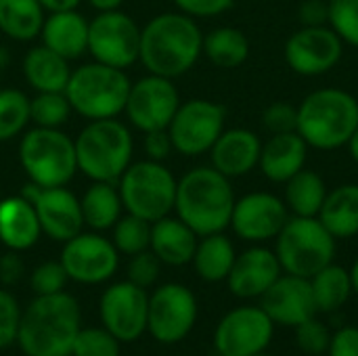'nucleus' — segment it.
Segmentation results:
<instances>
[{
  "label": "nucleus",
  "instance_id": "6e6552de",
  "mask_svg": "<svg viewBox=\"0 0 358 356\" xmlns=\"http://www.w3.org/2000/svg\"><path fill=\"white\" fill-rule=\"evenodd\" d=\"M19 162L29 183L65 187L78 172L76 143L59 128H31L21 136Z\"/></svg>",
  "mask_w": 358,
  "mask_h": 356
},
{
  "label": "nucleus",
  "instance_id": "6ab92c4d",
  "mask_svg": "<svg viewBox=\"0 0 358 356\" xmlns=\"http://www.w3.org/2000/svg\"><path fill=\"white\" fill-rule=\"evenodd\" d=\"M289 216L281 197L266 191H254L235 199L231 229L248 243H264L281 233Z\"/></svg>",
  "mask_w": 358,
  "mask_h": 356
},
{
  "label": "nucleus",
  "instance_id": "f8f14e48",
  "mask_svg": "<svg viewBox=\"0 0 358 356\" xmlns=\"http://www.w3.org/2000/svg\"><path fill=\"white\" fill-rule=\"evenodd\" d=\"M197 323V298L180 283H164L149 296L147 332L162 344L185 340Z\"/></svg>",
  "mask_w": 358,
  "mask_h": 356
},
{
  "label": "nucleus",
  "instance_id": "4468645a",
  "mask_svg": "<svg viewBox=\"0 0 358 356\" xmlns=\"http://www.w3.org/2000/svg\"><path fill=\"white\" fill-rule=\"evenodd\" d=\"M180 105V94L170 78L149 73L130 86L124 113L128 122L145 132L166 130Z\"/></svg>",
  "mask_w": 358,
  "mask_h": 356
},
{
  "label": "nucleus",
  "instance_id": "9d476101",
  "mask_svg": "<svg viewBox=\"0 0 358 356\" xmlns=\"http://www.w3.org/2000/svg\"><path fill=\"white\" fill-rule=\"evenodd\" d=\"M227 109L208 99H191L178 105L168 134L176 153L185 157H197L210 153L212 145L224 130Z\"/></svg>",
  "mask_w": 358,
  "mask_h": 356
},
{
  "label": "nucleus",
  "instance_id": "39448f33",
  "mask_svg": "<svg viewBox=\"0 0 358 356\" xmlns=\"http://www.w3.org/2000/svg\"><path fill=\"white\" fill-rule=\"evenodd\" d=\"M73 143L78 170L92 183H117L132 164V134L115 118L90 120Z\"/></svg>",
  "mask_w": 358,
  "mask_h": 356
},
{
  "label": "nucleus",
  "instance_id": "2eb2a0df",
  "mask_svg": "<svg viewBox=\"0 0 358 356\" xmlns=\"http://www.w3.org/2000/svg\"><path fill=\"white\" fill-rule=\"evenodd\" d=\"M59 260L71 281L96 285L109 281L115 275L120 252L111 239L99 233H78L65 241Z\"/></svg>",
  "mask_w": 358,
  "mask_h": 356
},
{
  "label": "nucleus",
  "instance_id": "b1692460",
  "mask_svg": "<svg viewBox=\"0 0 358 356\" xmlns=\"http://www.w3.org/2000/svg\"><path fill=\"white\" fill-rule=\"evenodd\" d=\"M40 38L44 46L67 61H73L88 52V19L78 13V8L48 13L42 23Z\"/></svg>",
  "mask_w": 358,
  "mask_h": 356
},
{
  "label": "nucleus",
  "instance_id": "6e6d98bb",
  "mask_svg": "<svg viewBox=\"0 0 358 356\" xmlns=\"http://www.w3.org/2000/svg\"><path fill=\"white\" fill-rule=\"evenodd\" d=\"M254 356H273V355H268V353L264 350V353H260V355H254Z\"/></svg>",
  "mask_w": 358,
  "mask_h": 356
},
{
  "label": "nucleus",
  "instance_id": "2f4dec72",
  "mask_svg": "<svg viewBox=\"0 0 358 356\" xmlns=\"http://www.w3.org/2000/svg\"><path fill=\"white\" fill-rule=\"evenodd\" d=\"M44 6L38 0H0V31L17 42H31L40 36Z\"/></svg>",
  "mask_w": 358,
  "mask_h": 356
},
{
  "label": "nucleus",
  "instance_id": "412c9836",
  "mask_svg": "<svg viewBox=\"0 0 358 356\" xmlns=\"http://www.w3.org/2000/svg\"><path fill=\"white\" fill-rule=\"evenodd\" d=\"M283 275L275 250L254 245L237 254L235 264L227 277L229 290L239 300L262 298L266 290Z\"/></svg>",
  "mask_w": 358,
  "mask_h": 356
},
{
  "label": "nucleus",
  "instance_id": "aec40b11",
  "mask_svg": "<svg viewBox=\"0 0 358 356\" xmlns=\"http://www.w3.org/2000/svg\"><path fill=\"white\" fill-rule=\"evenodd\" d=\"M262 311L273 319L275 325L296 327L313 319L319 311L315 304L310 279L296 275H281L260 298Z\"/></svg>",
  "mask_w": 358,
  "mask_h": 356
},
{
  "label": "nucleus",
  "instance_id": "f3484780",
  "mask_svg": "<svg viewBox=\"0 0 358 356\" xmlns=\"http://www.w3.org/2000/svg\"><path fill=\"white\" fill-rule=\"evenodd\" d=\"M34 204L42 233L55 241H69L84 229L80 199L67 187H38L27 183L19 193Z\"/></svg>",
  "mask_w": 358,
  "mask_h": 356
},
{
  "label": "nucleus",
  "instance_id": "c756f323",
  "mask_svg": "<svg viewBox=\"0 0 358 356\" xmlns=\"http://www.w3.org/2000/svg\"><path fill=\"white\" fill-rule=\"evenodd\" d=\"M84 225L92 231H107L122 218V197L113 183H92L80 199Z\"/></svg>",
  "mask_w": 358,
  "mask_h": 356
},
{
  "label": "nucleus",
  "instance_id": "a19ab883",
  "mask_svg": "<svg viewBox=\"0 0 358 356\" xmlns=\"http://www.w3.org/2000/svg\"><path fill=\"white\" fill-rule=\"evenodd\" d=\"M67 273L61 264V260H46L38 264L29 277V287L34 290L36 296H50L63 292L67 283Z\"/></svg>",
  "mask_w": 358,
  "mask_h": 356
},
{
  "label": "nucleus",
  "instance_id": "09e8293b",
  "mask_svg": "<svg viewBox=\"0 0 358 356\" xmlns=\"http://www.w3.org/2000/svg\"><path fill=\"white\" fill-rule=\"evenodd\" d=\"M298 17L304 27L327 25V17H329L327 0H304L298 8Z\"/></svg>",
  "mask_w": 358,
  "mask_h": 356
},
{
  "label": "nucleus",
  "instance_id": "c85d7f7f",
  "mask_svg": "<svg viewBox=\"0 0 358 356\" xmlns=\"http://www.w3.org/2000/svg\"><path fill=\"white\" fill-rule=\"evenodd\" d=\"M237 252L233 241L224 233L206 235L197 241L195 254H193V269L206 283H220L227 281L233 264H235Z\"/></svg>",
  "mask_w": 358,
  "mask_h": 356
},
{
  "label": "nucleus",
  "instance_id": "49530a36",
  "mask_svg": "<svg viewBox=\"0 0 358 356\" xmlns=\"http://www.w3.org/2000/svg\"><path fill=\"white\" fill-rule=\"evenodd\" d=\"M329 356H358V327L346 325L331 334L327 348Z\"/></svg>",
  "mask_w": 358,
  "mask_h": 356
},
{
  "label": "nucleus",
  "instance_id": "bb28decb",
  "mask_svg": "<svg viewBox=\"0 0 358 356\" xmlns=\"http://www.w3.org/2000/svg\"><path fill=\"white\" fill-rule=\"evenodd\" d=\"M23 76L36 92H65L71 67L67 59L40 44L25 52Z\"/></svg>",
  "mask_w": 358,
  "mask_h": 356
},
{
  "label": "nucleus",
  "instance_id": "a211bd4d",
  "mask_svg": "<svg viewBox=\"0 0 358 356\" xmlns=\"http://www.w3.org/2000/svg\"><path fill=\"white\" fill-rule=\"evenodd\" d=\"M99 311L107 332L120 342H134L147 332L149 294L130 281H120L105 290Z\"/></svg>",
  "mask_w": 358,
  "mask_h": 356
},
{
  "label": "nucleus",
  "instance_id": "603ef678",
  "mask_svg": "<svg viewBox=\"0 0 358 356\" xmlns=\"http://www.w3.org/2000/svg\"><path fill=\"white\" fill-rule=\"evenodd\" d=\"M88 4L99 13H105V10H117L124 4V0H88Z\"/></svg>",
  "mask_w": 358,
  "mask_h": 356
},
{
  "label": "nucleus",
  "instance_id": "8fccbe9b",
  "mask_svg": "<svg viewBox=\"0 0 358 356\" xmlns=\"http://www.w3.org/2000/svg\"><path fill=\"white\" fill-rule=\"evenodd\" d=\"M25 273V266H23V260L19 258V252H8L0 258V281L10 285V283H17Z\"/></svg>",
  "mask_w": 358,
  "mask_h": 356
},
{
  "label": "nucleus",
  "instance_id": "f257e3e1",
  "mask_svg": "<svg viewBox=\"0 0 358 356\" xmlns=\"http://www.w3.org/2000/svg\"><path fill=\"white\" fill-rule=\"evenodd\" d=\"M203 34L197 21L185 13H159L141 27L138 61L149 73L180 78L203 55Z\"/></svg>",
  "mask_w": 358,
  "mask_h": 356
},
{
  "label": "nucleus",
  "instance_id": "864d4df0",
  "mask_svg": "<svg viewBox=\"0 0 358 356\" xmlns=\"http://www.w3.org/2000/svg\"><path fill=\"white\" fill-rule=\"evenodd\" d=\"M348 151H350V157L355 159L358 164V126H357V130H355V134H352V138L348 141Z\"/></svg>",
  "mask_w": 358,
  "mask_h": 356
},
{
  "label": "nucleus",
  "instance_id": "a18cd8bd",
  "mask_svg": "<svg viewBox=\"0 0 358 356\" xmlns=\"http://www.w3.org/2000/svg\"><path fill=\"white\" fill-rule=\"evenodd\" d=\"M176 8L193 19H208L227 13L235 0H172Z\"/></svg>",
  "mask_w": 358,
  "mask_h": 356
},
{
  "label": "nucleus",
  "instance_id": "72a5a7b5",
  "mask_svg": "<svg viewBox=\"0 0 358 356\" xmlns=\"http://www.w3.org/2000/svg\"><path fill=\"white\" fill-rule=\"evenodd\" d=\"M310 287L319 313H338L352 296L350 273L331 262L310 277Z\"/></svg>",
  "mask_w": 358,
  "mask_h": 356
},
{
  "label": "nucleus",
  "instance_id": "58836bf2",
  "mask_svg": "<svg viewBox=\"0 0 358 356\" xmlns=\"http://www.w3.org/2000/svg\"><path fill=\"white\" fill-rule=\"evenodd\" d=\"M327 25L344 44L358 48V0H327Z\"/></svg>",
  "mask_w": 358,
  "mask_h": 356
},
{
  "label": "nucleus",
  "instance_id": "f704fd0d",
  "mask_svg": "<svg viewBox=\"0 0 358 356\" xmlns=\"http://www.w3.org/2000/svg\"><path fill=\"white\" fill-rule=\"evenodd\" d=\"M29 124V97L17 88H0V143L13 141Z\"/></svg>",
  "mask_w": 358,
  "mask_h": 356
},
{
  "label": "nucleus",
  "instance_id": "37998d69",
  "mask_svg": "<svg viewBox=\"0 0 358 356\" xmlns=\"http://www.w3.org/2000/svg\"><path fill=\"white\" fill-rule=\"evenodd\" d=\"M21 321V308L13 294L0 290V350L13 346L17 342Z\"/></svg>",
  "mask_w": 358,
  "mask_h": 356
},
{
  "label": "nucleus",
  "instance_id": "e433bc0d",
  "mask_svg": "<svg viewBox=\"0 0 358 356\" xmlns=\"http://www.w3.org/2000/svg\"><path fill=\"white\" fill-rule=\"evenodd\" d=\"M111 241L120 254L134 256L138 252H145L151 245V222L134 214H126L113 225Z\"/></svg>",
  "mask_w": 358,
  "mask_h": 356
},
{
  "label": "nucleus",
  "instance_id": "c9c22d12",
  "mask_svg": "<svg viewBox=\"0 0 358 356\" xmlns=\"http://www.w3.org/2000/svg\"><path fill=\"white\" fill-rule=\"evenodd\" d=\"M71 111L65 92H36V97L29 99V122L40 128H61Z\"/></svg>",
  "mask_w": 358,
  "mask_h": 356
},
{
  "label": "nucleus",
  "instance_id": "7c9ffc66",
  "mask_svg": "<svg viewBox=\"0 0 358 356\" xmlns=\"http://www.w3.org/2000/svg\"><path fill=\"white\" fill-rule=\"evenodd\" d=\"M327 197V185L321 174L315 170H300L285 183L283 201L292 216L315 218L321 212V206Z\"/></svg>",
  "mask_w": 358,
  "mask_h": 356
},
{
  "label": "nucleus",
  "instance_id": "79ce46f5",
  "mask_svg": "<svg viewBox=\"0 0 358 356\" xmlns=\"http://www.w3.org/2000/svg\"><path fill=\"white\" fill-rule=\"evenodd\" d=\"M159 271H162L159 258L151 250H145V252H138V254L130 256L126 275H128V281L130 283L147 290V287L155 285V281L159 277Z\"/></svg>",
  "mask_w": 358,
  "mask_h": 356
},
{
  "label": "nucleus",
  "instance_id": "393cba45",
  "mask_svg": "<svg viewBox=\"0 0 358 356\" xmlns=\"http://www.w3.org/2000/svg\"><path fill=\"white\" fill-rule=\"evenodd\" d=\"M42 227L31 201L23 195L0 199V241L13 252H25L38 243Z\"/></svg>",
  "mask_w": 358,
  "mask_h": 356
},
{
  "label": "nucleus",
  "instance_id": "423d86ee",
  "mask_svg": "<svg viewBox=\"0 0 358 356\" xmlns=\"http://www.w3.org/2000/svg\"><path fill=\"white\" fill-rule=\"evenodd\" d=\"M130 86L132 82L124 69L92 61L71 69L65 97L71 109L88 122L111 120L124 113Z\"/></svg>",
  "mask_w": 358,
  "mask_h": 356
},
{
  "label": "nucleus",
  "instance_id": "cd10ccee",
  "mask_svg": "<svg viewBox=\"0 0 358 356\" xmlns=\"http://www.w3.org/2000/svg\"><path fill=\"white\" fill-rule=\"evenodd\" d=\"M336 239H352L358 235V185L346 183L331 191L317 216Z\"/></svg>",
  "mask_w": 358,
  "mask_h": 356
},
{
  "label": "nucleus",
  "instance_id": "3c124183",
  "mask_svg": "<svg viewBox=\"0 0 358 356\" xmlns=\"http://www.w3.org/2000/svg\"><path fill=\"white\" fill-rule=\"evenodd\" d=\"M46 13H57V10H71V8H78V4L82 0H38Z\"/></svg>",
  "mask_w": 358,
  "mask_h": 356
},
{
  "label": "nucleus",
  "instance_id": "a878e982",
  "mask_svg": "<svg viewBox=\"0 0 358 356\" xmlns=\"http://www.w3.org/2000/svg\"><path fill=\"white\" fill-rule=\"evenodd\" d=\"M199 235L187 227L178 216H166L151 222L149 250L168 266H185L193 260Z\"/></svg>",
  "mask_w": 358,
  "mask_h": 356
},
{
  "label": "nucleus",
  "instance_id": "ddd939ff",
  "mask_svg": "<svg viewBox=\"0 0 358 356\" xmlns=\"http://www.w3.org/2000/svg\"><path fill=\"white\" fill-rule=\"evenodd\" d=\"M273 336L275 323L262 306H237L216 325L214 348L220 356H254L271 346Z\"/></svg>",
  "mask_w": 358,
  "mask_h": 356
},
{
  "label": "nucleus",
  "instance_id": "ea45409f",
  "mask_svg": "<svg viewBox=\"0 0 358 356\" xmlns=\"http://www.w3.org/2000/svg\"><path fill=\"white\" fill-rule=\"evenodd\" d=\"M329 342H331V332L323 321L313 317V319L296 325V344L304 355H325L329 348Z\"/></svg>",
  "mask_w": 358,
  "mask_h": 356
},
{
  "label": "nucleus",
  "instance_id": "f03ea898",
  "mask_svg": "<svg viewBox=\"0 0 358 356\" xmlns=\"http://www.w3.org/2000/svg\"><path fill=\"white\" fill-rule=\"evenodd\" d=\"M82 329L80 304L59 292L36 296L21 313L17 342L27 356H71V346Z\"/></svg>",
  "mask_w": 358,
  "mask_h": 356
},
{
  "label": "nucleus",
  "instance_id": "20e7f679",
  "mask_svg": "<svg viewBox=\"0 0 358 356\" xmlns=\"http://www.w3.org/2000/svg\"><path fill=\"white\" fill-rule=\"evenodd\" d=\"M358 126V101L344 88H319L298 105L296 132L310 149L336 151L348 145Z\"/></svg>",
  "mask_w": 358,
  "mask_h": 356
},
{
  "label": "nucleus",
  "instance_id": "9b49d317",
  "mask_svg": "<svg viewBox=\"0 0 358 356\" xmlns=\"http://www.w3.org/2000/svg\"><path fill=\"white\" fill-rule=\"evenodd\" d=\"M138 48L141 27L120 8L99 13L88 21V52L94 61L128 69L138 61Z\"/></svg>",
  "mask_w": 358,
  "mask_h": 356
},
{
  "label": "nucleus",
  "instance_id": "4be33fe9",
  "mask_svg": "<svg viewBox=\"0 0 358 356\" xmlns=\"http://www.w3.org/2000/svg\"><path fill=\"white\" fill-rule=\"evenodd\" d=\"M262 141L254 130L229 128L222 130L218 141L210 149L212 168L227 178H239L258 168Z\"/></svg>",
  "mask_w": 358,
  "mask_h": 356
},
{
  "label": "nucleus",
  "instance_id": "c03bdc74",
  "mask_svg": "<svg viewBox=\"0 0 358 356\" xmlns=\"http://www.w3.org/2000/svg\"><path fill=\"white\" fill-rule=\"evenodd\" d=\"M262 124L271 134L296 132L298 128V107L287 101L271 103L262 113Z\"/></svg>",
  "mask_w": 358,
  "mask_h": 356
},
{
  "label": "nucleus",
  "instance_id": "4c0bfd02",
  "mask_svg": "<svg viewBox=\"0 0 358 356\" xmlns=\"http://www.w3.org/2000/svg\"><path fill=\"white\" fill-rule=\"evenodd\" d=\"M120 344L105 327H82L71 346V356H120Z\"/></svg>",
  "mask_w": 358,
  "mask_h": 356
},
{
  "label": "nucleus",
  "instance_id": "dca6fc26",
  "mask_svg": "<svg viewBox=\"0 0 358 356\" xmlns=\"http://www.w3.org/2000/svg\"><path fill=\"white\" fill-rule=\"evenodd\" d=\"M289 69L304 78L331 71L344 57V42L329 25H315L294 31L283 48Z\"/></svg>",
  "mask_w": 358,
  "mask_h": 356
},
{
  "label": "nucleus",
  "instance_id": "de8ad7c7",
  "mask_svg": "<svg viewBox=\"0 0 358 356\" xmlns=\"http://www.w3.org/2000/svg\"><path fill=\"white\" fill-rule=\"evenodd\" d=\"M143 149L147 153V159H153V162H164L172 151V138L168 134V128L166 130H153V132H145V138H143Z\"/></svg>",
  "mask_w": 358,
  "mask_h": 356
},
{
  "label": "nucleus",
  "instance_id": "0eeeda50",
  "mask_svg": "<svg viewBox=\"0 0 358 356\" xmlns=\"http://www.w3.org/2000/svg\"><path fill=\"white\" fill-rule=\"evenodd\" d=\"M275 241L277 260L287 275L310 279L336 258L338 239L321 225L317 216H289Z\"/></svg>",
  "mask_w": 358,
  "mask_h": 356
},
{
  "label": "nucleus",
  "instance_id": "7ed1b4c3",
  "mask_svg": "<svg viewBox=\"0 0 358 356\" xmlns=\"http://www.w3.org/2000/svg\"><path fill=\"white\" fill-rule=\"evenodd\" d=\"M235 199L231 178L212 166H199L176 183L174 210L187 227L206 237L224 233L231 227Z\"/></svg>",
  "mask_w": 358,
  "mask_h": 356
},
{
  "label": "nucleus",
  "instance_id": "5fc2aeb1",
  "mask_svg": "<svg viewBox=\"0 0 358 356\" xmlns=\"http://www.w3.org/2000/svg\"><path fill=\"white\" fill-rule=\"evenodd\" d=\"M348 273H350V281H352V292L358 294V258L355 260V264H352V269Z\"/></svg>",
  "mask_w": 358,
  "mask_h": 356
},
{
  "label": "nucleus",
  "instance_id": "1a4fd4ad",
  "mask_svg": "<svg viewBox=\"0 0 358 356\" xmlns=\"http://www.w3.org/2000/svg\"><path fill=\"white\" fill-rule=\"evenodd\" d=\"M117 183V191L128 214L155 222L170 216L174 210L178 180L164 162H132Z\"/></svg>",
  "mask_w": 358,
  "mask_h": 356
},
{
  "label": "nucleus",
  "instance_id": "473e14b6",
  "mask_svg": "<svg viewBox=\"0 0 358 356\" xmlns=\"http://www.w3.org/2000/svg\"><path fill=\"white\" fill-rule=\"evenodd\" d=\"M208 61L220 69H235L250 57V40L239 27L222 25L203 36V50Z\"/></svg>",
  "mask_w": 358,
  "mask_h": 356
},
{
  "label": "nucleus",
  "instance_id": "5701e85b",
  "mask_svg": "<svg viewBox=\"0 0 358 356\" xmlns=\"http://www.w3.org/2000/svg\"><path fill=\"white\" fill-rule=\"evenodd\" d=\"M308 151V143L298 132L271 134V138L262 143L258 168L271 183L285 185L294 174L306 168Z\"/></svg>",
  "mask_w": 358,
  "mask_h": 356
}]
</instances>
